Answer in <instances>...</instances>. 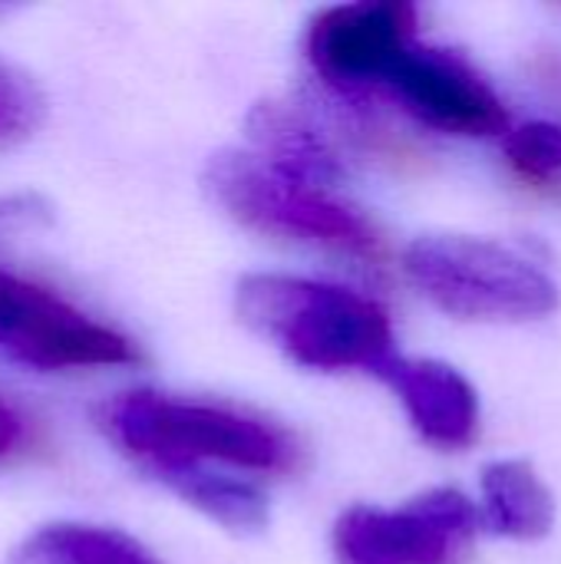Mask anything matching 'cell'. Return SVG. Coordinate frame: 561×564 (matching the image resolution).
Masks as SVG:
<instances>
[{
    "label": "cell",
    "instance_id": "1",
    "mask_svg": "<svg viewBox=\"0 0 561 564\" xmlns=\"http://www.w3.org/2000/svg\"><path fill=\"white\" fill-rule=\"evenodd\" d=\"M99 430L142 469L228 466L238 473H291L301 463L298 440L241 410L175 400L152 390L119 393L96 410Z\"/></svg>",
    "mask_w": 561,
    "mask_h": 564
},
{
    "label": "cell",
    "instance_id": "2",
    "mask_svg": "<svg viewBox=\"0 0 561 564\" xmlns=\"http://www.w3.org/2000/svg\"><path fill=\"white\" fill-rule=\"evenodd\" d=\"M235 307L248 330L311 370L377 373L397 354L387 311L341 284L248 274L235 288Z\"/></svg>",
    "mask_w": 561,
    "mask_h": 564
},
{
    "label": "cell",
    "instance_id": "3",
    "mask_svg": "<svg viewBox=\"0 0 561 564\" xmlns=\"http://www.w3.org/2000/svg\"><path fill=\"white\" fill-rule=\"evenodd\" d=\"M202 185L212 202L248 231L334 251L367 268L384 264V238L367 215L334 198L327 188L278 172L255 152L225 149L212 155Z\"/></svg>",
    "mask_w": 561,
    "mask_h": 564
},
{
    "label": "cell",
    "instance_id": "4",
    "mask_svg": "<svg viewBox=\"0 0 561 564\" xmlns=\"http://www.w3.org/2000/svg\"><path fill=\"white\" fill-rule=\"evenodd\" d=\"M403 268L410 281L460 321H539L555 314L561 291L555 278L516 248L473 235L417 238Z\"/></svg>",
    "mask_w": 561,
    "mask_h": 564
},
{
    "label": "cell",
    "instance_id": "5",
    "mask_svg": "<svg viewBox=\"0 0 561 564\" xmlns=\"http://www.w3.org/2000/svg\"><path fill=\"white\" fill-rule=\"evenodd\" d=\"M479 509L460 489H430L400 509L354 506L334 525L337 564H463Z\"/></svg>",
    "mask_w": 561,
    "mask_h": 564
},
{
    "label": "cell",
    "instance_id": "6",
    "mask_svg": "<svg viewBox=\"0 0 561 564\" xmlns=\"http://www.w3.org/2000/svg\"><path fill=\"white\" fill-rule=\"evenodd\" d=\"M0 354L33 370L136 364V344L56 291L0 268Z\"/></svg>",
    "mask_w": 561,
    "mask_h": 564
},
{
    "label": "cell",
    "instance_id": "7",
    "mask_svg": "<svg viewBox=\"0 0 561 564\" xmlns=\"http://www.w3.org/2000/svg\"><path fill=\"white\" fill-rule=\"evenodd\" d=\"M417 7L403 0L341 3L321 10L308 26V59L344 89L384 83L390 66L413 46Z\"/></svg>",
    "mask_w": 561,
    "mask_h": 564
},
{
    "label": "cell",
    "instance_id": "8",
    "mask_svg": "<svg viewBox=\"0 0 561 564\" xmlns=\"http://www.w3.org/2000/svg\"><path fill=\"white\" fill-rule=\"evenodd\" d=\"M400 102L427 126L453 135H496L509 129V112L493 86L456 53L410 46L384 79Z\"/></svg>",
    "mask_w": 561,
    "mask_h": 564
},
{
    "label": "cell",
    "instance_id": "9",
    "mask_svg": "<svg viewBox=\"0 0 561 564\" xmlns=\"http://www.w3.org/2000/svg\"><path fill=\"white\" fill-rule=\"evenodd\" d=\"M377 377L400 397L413 430L440 446L463 449L479 433V397L476 387L443 360H410L393 354Z\"/></svg>",
    "mask_w": 561,
    "mask_h": 564
},
{
    "label": "cell",
    "instance_id": "10",
    "mask_svg": "<svg viewBox=\"0 0 561 564\" xmlns=\"http://www.w3.org/2000/svg\"><path fill=\"white\" fill-rule=\"evenodd\" d=\"M248 129L251 139L258 142L255 155L274 165L278 172L294 175L317 188H331L341 178L337 152L304 112L284 102H261L248 116Z\"/></svg>",
    "mask_w": 561,
    "mask_h": 564
},
{
    "label": "cell",
    "instance_id": "11",
    "mask_svg": "<svg viewBox=\"0 0 561 564\" xmlns=\"http://www.w3.org/2000/svg\"><path fill=\"white\" fill-rule=\"evenodd\" d=\"M479 522L516 542H539L555 525V496L529 459H499L483 469Z\"/></svg>",
    "mask_w": 561,
    "mask_h": 564
},
{
    "label": "cell",
    "instance_id": "12",
    "mask_svg": "<svg viewBox=\"0 0 561 564\" xmlns=\"http://www.w3.org/2000/svg\"><path fill=\"white\" fill-rule=\"evenodd\" d=\"M7 564H162L142 542L119 529L56 522L26 535Z\"/></svg>",
    "mask_w": 561,
    "mask_h": 564
},
{
    "label": "cell",
    "instance_id": "13",
    "mask_svg": "<svg viewBox=\"0 0 561 564\" xmlns=\"http://www.w3.org/2000/svg\"><path fill=\"white\" fill-rule=\"evenodd\" d=\"M152 476L165 482L179 499L195 506L202 516L231 532H261L268 525V496L248 479H235L205 466L155 469Z\"/></svg>",
    "mask_w": 561,
    "mask_h": 564
},
{
    "label": "cell",
    "instance_id": "14",
    "mask_svg": "<svg viewBox=\"0 0 561 564\" xmlns=\"http://www.w3.org/2000/svg\"><path fill=\"white\" fill-rule=\"evenodd\" d=\"M506 155L522 175L532 178L555 175L561 172V126L536 119V122H522L519 129H509Z\"/></svg>",
    "mask_w": 561,
    "mask_h": 564
},
{
    "label": "cell",
    "instance_id": "15",
    "mask_svg": "<svg viewBox=\"0 0 561 564\" xmlns=\"http://www.w3.org/2000/svg\"><path fill=\"white\" fill-rule=\"evenodd\" d=\"M33 112H36L33 89L23 83V76H13L7 66H0V135L30 129Z\"/></svg>",
    "mask_w": 561,
    "mask_h": 564
},
{
    "label": "cell",
    "instance_id": "16",
    "mask_svg": "<svg viewBox=\"0 0 561 564\" xmlns=\"http://www.w3.org/2000/svg\"><path fill=\"white\" fill-rule=\"evenodd\" d=\"M46 218H50V208H46V202L40 195H7V198H0V235L36 225V221H46Z\"/></svg>",
    "mask_w": 561,
    "mask_h": 564
},
{
    "label": "cell",
    "instance_id": "17",
    "mask_svg": "<svg viewBox=\"0 0 561 564\" xmlns=\"http://www.w3.org/2000/svg\"><path fill=\"white\" fill-rule=\"evenodd\" d=\"M23 443H26V423H23V416L10 403L0 400V459L20 453Z\"/></svg>",
    "mask_w": 561,
    "mask_h": 564
}]
</instances>
